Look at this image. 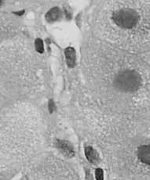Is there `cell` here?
I'll use <instances>...</instances> for the list:
<instances>
[{
  "label": "cell",
  "mask_w": 150,
  "mask_h": 180,
  "mask_svg": "<svg viewBox=\"0 0 150 180\" xmlns=\"http://www.w3.org/2000/svg\"><path fill=\"white\" fill-rule=\"evenodd\" d=\"M115 86L123 92H134L141 86L140 74L135 71L126 70L121 71L115 78Z\"/></svg>",
  "instance_id": "1"
},
{
  "label": "cell",
  "mask_w": 150,
  "mask_h": 180,
  "mask_svg": "<svg viewBox=\"0 0 150 180\" xmlns=\"http://www.w3.org/2000/svg\"><path fill=\"white\" fill-rule=\"evenodd\" d=\"M113 19L118 26L130 29L137 25L139 16L134 9H121L115 12Z\"/></svg>",
  "instance_id": "2"
},
{
  "label": "cell",
  "mask_w": 150,
  "mask_h": 180,
  "mask_svg": "<svg viewBox=\"0 0 150 180\" xmlns=\"http://www.w3.org/2000/svg\"><path fill=\"white\" fill-rule=\"evenodd\" d=\"M138 158L142 163L150 165V146H141L138 149Z\"/></svg>",
  "instance_id": "3"
},
{
  "label": "cell",
  "mask_w": 150,
  "mask_h": 180,
  "mask_svg": "<svg viewBox=\"0 0 150 180\" xmlns=\"http://www.w3.org/2000/svg\"><path fill=\"white\" fill-rule=\"evenodd\" d=\"M85 154L90 163L96 165L100 161V157L98 152L91 147H86L85 148Z\"/></svg>",
  "instance_id": "4"
},
{
  "label": "cell",
  "mask_w": 150,
  "mask_h": 180,
  "mask_svg": "<svg viewBox=\"0 0 150 180\" xmlns=\"http://www.w3.org/2000/svg\"><path fill=\"white\" fill-rule=\"evenodd\" d=\"M57 146L67 156L72 157L74 155L73 148L68 142L64 141V140H59L57 143Z\"/></svg>",
  "instance_id": "5"
},
{
  "label": "cell",
  "mask_w": 150,
  "mask_h": 180,
  "mask_svg": "<svg viewBox=\"0 0 150 180\" xmlns=\"http://www.w3.org/2000/svg\"><path fill=\"white\" fill-rule=\"evenodd\" d=\"M65 56L67 59L68 66L72 67L75 66V51L73 48L68 47L65 49Z\"/></svg>",
  "instance_id": "6"
},
{
  "label": "cell",
  "mask_w": 150,
  "mask_h": 180,
  "mask_svg": "<svg viewBox=\"0 0 150 180\" xmlns=\"http://www.w3.org/2000/svg\"><path fill=\"white\" fill-rule=\"evenodd\" d=\"M59 15H60V10L58 8L54 7L51 9L48 13L46 15V18L48 21H54L57 19L58 18Z\"/></svg>",
  "instance_id": "7"
},
{
  "label": "cell",
  "mask_w": 150,
  "mask_h": 180,
  "mask_svg": "<svg viewBox=\"0 0 150 180\" xmlns=\"http://www.w3.org/2000/svg\"><path fill=\"white\" fill-rule=\"evenodd\" d=\"M95 178L97 180H104V172L101 168H97L95 171Z\"/></svg>",
  "instance_id": "8"
},
{
  "label": "cell",
  "mask_w": 150,
  "mask_h": 180,
  "mask_svg": "<svg viewBox=\"0 0 150 180\" xmlns=\"http://www.w3.org/2000/svg\"><path fill=\"white\" fill-rule=\"evenodd\" d=\"M36 49H37V51L39 53H42L43 52V42H42L41 39H38L37 40H36Z\"/></svg>",
  "instance_id": "9"
}]
</instances>
